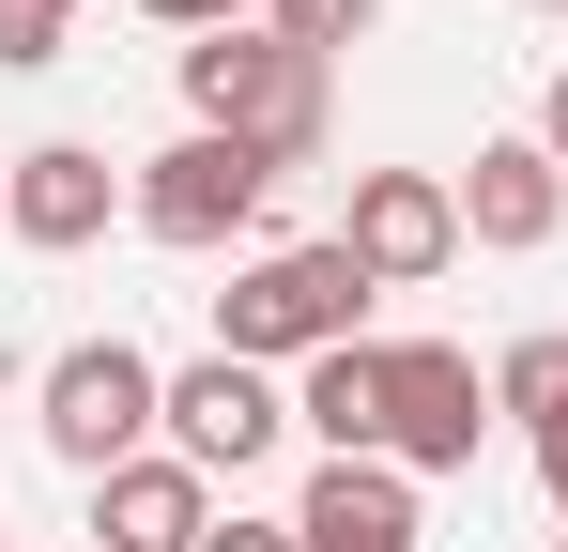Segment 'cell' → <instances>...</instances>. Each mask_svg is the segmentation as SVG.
<instances>
[{"instance_id":"cell-6","label":"cell","mask_w":568,"mask_h":552,"mask_svg":"<svg viewBox=\"0 0 568 552\" xmlns=\"http://www.w3.org/2000/svg\"><path fill=\"white\" fill-rule=\"evenodd\" d=\"M399 399H384V460L399 476H476V430H491V384H476L462 338H399Z\"/></svg>"},{"instance_id":"cell-16","label":"cell","mask_w":568,"mask_h":552,"mask_svg":"<svg viewBox=\"0 0 568 552\" xmlns=\"http://www.w3.org/2000/svg\"><path fill=\"white\" fill-rule=\"evenodd\" d=\"M154 31H185V47H215V31H262V0H139Z\"/></svg>"},{"instance_id":"cell-11","label":"cell","mask_w":568,"mask_h":552,"mask_svg":"<svg viewBox=\"0 0 568 552\" xmlns=\"http://www.w3.org/2000/svg\"><path fill=\"white\" fill-rule=\"evenodd\" d=\"M568 231V170L538 154V139H476V170H462V246H554Z\"/></svg>"},{"instance_id":"cell-18","label":"cell","mask_w":568,"mask_h":552,"mask_svg":"<svg viewBox=\"0 0 568 552\" xmlns=\"http://www.w3.org/2000/svg\"><path fill=\"white\" fill-rule=\"evenodd\" d=\"M538 154L568 170V62H554V92H538Z\"/></svg>"},{"instance_id":"cell-15","label":"cell","mask_w":568,"mask_h":552,"mask_svg":"<svg viewBox=\"0 0 568 552\" xmlns=\"http://www.w3.org/2000/svg\"><path fill=\"white\" fill-rule=\"evenodd\" d=\"M62 47H78V0H0V78L62 62Z\"/></svg>"},{"instance_id":"cell-8","label":"cell","mask_w":568,"mask_h":552,"mask_svg":"<svg viewBox=\"0 0 568 552\" xmlns=\"http://www.w3.org/2000/svg\"><path fill=\"white\" fill-rule=\"evenodd\" d=\"M277 430H292V384H277V368H246V354L170 368V460L246 476V460H277Z\"/></svg>"},{"instance_id":"cell-5","label":"cell","mask_w":568,"mask_h":552,"mask_svg":"<svg viewBox=\"0 0 568 552\" xmlns=\"http://www.w3.org/2000/svg\"><path fill=\"white\" fill-rule=\"evenodd\" d=\"M338 246L369 262V292H430V276L462 262V184H446V170H354Z\"/></svg>"},{"instance_id":"cell-4","label":"cell","mask_w":568,"mask_h":552,"mask_svg":"<svg viewBox=\"0 0 568 552\" xmlns=\"http://www.w3.org/2000/svg\"><path fill=\"white\" fill-rule=\"evenodd\" d=\"M262 200H277V170H262L246 139L185 123V139L139 170V231H154V246H231V231H262Z\"/></svg>"},{"instance_id":"cell-3","label":"cell","mask_w":568,"mask_h":552,"mask_svg":"<svg viewBox=\"0 0 568 552\" xmlns=\"http://www.w3.org/2000/svg\"><path fill=\"white\" fill-rule=\"evenodd\" d=\"M31 415H47V446L78 460V476H123V460L170 446V368L139 354V338H62L47 384H31Z\"/></svg>"},{"instance_id":"cell-14","label":"cell","mask_w":568,"mask_h":552,"mask_svg":"<svg viewBox=\"0 0 568 552\" xmlns=\"http://www.w3.org/2000/svg\"><path fill=\"white\" fill-rule=\"evenodd\" d=\"M369 16H384V0H262V31H277V47H307V62H338Z\"/></svg>"},{"instance_id":"cell-2","label":"cell","mask_w":568,"mask_h":552,"mask_svg":"<svg viewBox=\"0 0 568 552\" xmlns=\"http://www.w3.org/2000/svg\"><path fill=\"white\" fill-rule=\"evenodd\" d=\"M185 108L215 123V139H246L262 170H323V139H338L323 62L277 47V31H215V47H185Z\"/></svg>"},{"instance_id":"cell-21","label":"cell","mask_w":568,"mask_h":552,"mask_svg":"<svg viewBox=\"0 0 568 552\" xmlns=\"http://www.w3.org/2000/svg\"><path fill=\"white\" fill-rule=\"evenodd\" d=\"M554 552H568V538H554Z\"/></svg>"},{"instance_id":"cell-13","label":"cell","mask_w":568,"mask_h":552,"mask_svg":"<svg viewBox=\"0 0 568 552\" xmlns=\"http://www.w3.org/2000/svg\"><path fill=\"white\" fill-rule=\"evenodd\" d=\"M491 415L554 430V415H568V338H507V368H491Z\"/></svg>"},{"instance_id":"cell-17","label":"cell","mask_w":568,"mask_h":552,"mask_svg":"<svg viewBox=\"0 0 568 552\" xmlns=\"http://www.w3.org/2000/svg\"><path fill=\"white\" fill-rule=\"evenodd\" d=\"M200 552H307V538H292V522H246V507H231V522H215Z\"/></svg>"},{"instance_id":"cell-1","label":"cell","mask_w":568,"mask_h":552,"mask_svg":"<svg viewBox=\"0 0 568 552\" xmlns=\"http://www.w3.org/2000/svg\"><path fill=\"white\" fill-rule=\"evenodd\" d=\"M338 338H369V262L323 231V246H262V262H231V292H215V354L246 368H307L338 354Z\"/></svg>"},{"instance_id":"cell-12","label":"cell","mask_w":568,"mask_h":552,"mask_svg":"<svg viewBox=\"0 0 568 552\" xmlns=\"http://www.w3.org/2000/svg\"><path fill=\"white\" fill-rule=\"evenodd\" d=\"M384 399H399L384 338H338V354L292 368V430H323V460H384Z\"/></svg>"},{"instance_id":"cell-7","label":"cell","mask_w":568,"mask_h":552,"mask_svg":"<svg viewBox=\"0 0 568 552\" xmlns=\"http://www.w3.org/2000/svg\"><path fill=\"white\" fill-rule=\"evenodd\" d=\"M108 215H139V184L108 170L93 139H31V154L0 170V231H16L31 262H78V246H93Z\"/></svg>"},{"instance_id":"cell-10","label":"cell","mask_w":568,"mask_h":552,"mask_svg":"<svg viewBox=\"0 0 568 552\" xmlns=\"http://www.w3.org/2000/svg\"><path fill=\"white\" fill-rule=\"evenodd\" d=\"M292 538H307V552H415V538H430V507H415L399 460H323L307 507H292Z\"/></svg>"},{"instance_id":"cell-9","label":"cell","mask_w":568,"mask_h":552,"mask_svg":"<svg viewBox=\"0 0 568 552\" xmlns=\"http://www.w3.org/2000/svg\"><path fill=\"white\" fill-rule=\"evenodd\" d=\"M215 538V476L200 460H123V476H93V552H200Z\"/></svg>"},{"instance_id":"cell-19","label":"cell","mask_w":568,"mask_h":552,"mask_svg":"<svg viewBox=\"0 0 568 552\" xmlns=\"http://www.w3.org/2000/svg\"><path fill=\"white\" fill-rule=\"evenodd\" d=\"M538 491H554V522H568V415L538 430Z\"/></svg>"},{"instance_id":"cell-20","label":"cell","mask_w":568,"mask_h":552,"mask_svg":"<svg viewBox=\"0 0 568 552\" xmlns=\"http://www.w3.org/2000/svg\"><path fill=\"white\" fill-rule=\"evenodd\" d=\"M523 16H568V0H523Z\"/></svg>"}]
</instances>
